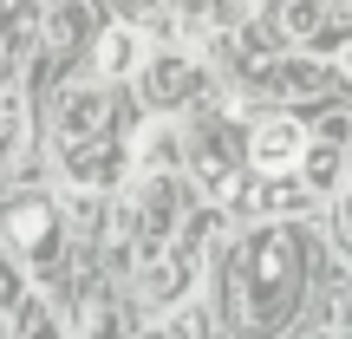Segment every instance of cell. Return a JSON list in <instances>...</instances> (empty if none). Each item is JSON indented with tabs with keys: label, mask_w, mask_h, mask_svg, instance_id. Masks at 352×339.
Masks as SVG:
<instances>
[{
	"label": "cell",
	"mask_w": 352,
	"mask_h": 339,
	"mask_svg": "<svg viewBox=\"0 0 352 339\" xmlns=\"http://www.w3.org/2000/svg\"><path fill=\"white\" fill-rule=\"evenodd\" d=\"M189 85H196V72H189L183 59H164V65H157V78H151V98H157V105L189 98Z\"/></svg>",
	"instance_id": "277c9868"
},
{
	"label": "cell",
	"mask_w": 352,
	"mask_h": 339,
	"mask_svg": "<svg viewBox=\"0 0 352 339\" xmlns=\"http://www.w3.org/2000/svg\"><path fill=\"white\" fill-rule=\"evenodd\" d=\"M138 33H131V26H111V33L98 39V72H131V65H138Z\"/></svg>",
	"instance_id": "3957f363"
},
{
	"label": "cell",
	"mask_w": 352,
	"mask_h": 339,
	"mask_svg": "<svg viewBox=\"0 0 352 339\" xmlns=\"http://www.w3.org/2000/svg\"><path fill=\"white\" fill-rule=\"evenodd\" d=\"M13 144H20V91H7V98H0V157H7Z\"/></svg>",
	"instance_id": "5b68a950"
},
{
	"label": "cell",
	"mask_w": 352,
	"mask_h": 339,
	"mask_svg": "<svg viewBox=\"0 0 352 339\" xmlns=\"http://www.w3.org/2000/svg\"><path fill=\"white\" fill-rule=\"evenodd\" d=\"M248 164L261 176H287L307 164V131L294 124V118H261V124L248 131Z\"/></svg>",
	"instance_id": "6da1fadb"
},
{
	"label": "cell",
	"mask_w": 352,
	"mask_h": 339,
	"mask_svg": "<svg viewBox=\"0 0 352 339\" xmlns=\"http://www.w3.org/2000/svg\"><path fill=\"white\" fill-rule=\"evenodd\" d=\"M307 164H314V183H333L340 176V151H307Z\"/></svg>",
	"instance_id": "8992f818"
},
{
	"label": "cell",
	"mask_w": 352,
	"mask_h": 339,
	"mask_svg": "<svg viewBox=\"0 0 352 339\" xmlns=\"http://www.w3.org/2000/svg\"><path fill=\"white\" fill-rule=\"evenodd\" d=\"M0 228H7V241L20 254H46L59 215H52V202L39 196V189H20V196H7V209H0Z\"/></svg>",
	"instance_id": "7a4b0ae2"
}]
</instances>
